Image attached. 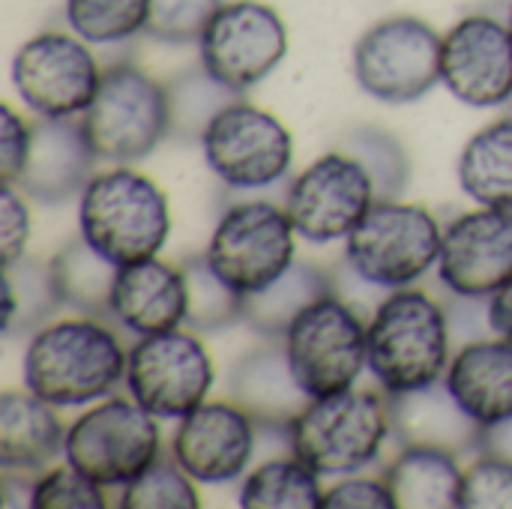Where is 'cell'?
Wrapping results in <instances>:
<instances>
[{"instance_id": "1", "label": "cell", "mask_w": 512, "mask_h": 509, "mask_svg": "<svg viewBox=\"0 0 512 509\" xmlns=\"http://www.w3.org/2000/svg\"><path fill=\"white\" fill-rule=\"evenodd\" d=\"M129 351L99 318H66L39 327L24 351V387L54 408H81L126 381Z\"/></svg>"}, {"instance_id": "2", "label": "cell", "mask_w": 512, "mask_h": 509, "mask_svg": "<svg viewBox=\"0 0 512 509\" xmlns=\"http://www.w3.org/2000/svg\"><path fill=\"white\" fill-rule=\"evenodd\" d=\"M78 231L117 267L156 258L171 234L168 195L126 165L93 174L78 201Z\"/></svg>"}, {"instance_id": "3", "label": "cell", "mask_w": 512, "mask_h": 509, "mask_svg": "<svg viewBox=\"0 0 512 509\" xmlns=\"http://www.w3.org/2000/svg\"><path fill=\"white\" fill-rule=\"evenodd\" d=\"M450 345V318L423 291L399 288L369 321V369L390 396L444 381Z\"/></svg>"}, {"instance_id": "4", "label": "cell", "mask_w": 512, "mask_h": 509, "mask_svg": "<svg viewBox=\"0 0 512 509\" xmlns=\"http://www.w3.org/2000/svg\"><path fill=\"white\" fill-rule=\"evenodd\" d=\"M393 432L390 402L345 390L312 399L288 426V447L318 474L348 477L372 465Z\"/></svg>"}, {"instance_id": "5", "label": "cell", "mask_w": 512, "mask_h": 509, "mask_svg": "<svg viewBox=\"0 0 512 509\" xmlns=\"http://www.w3.org/2000/svg\"><path fill=\"white\" fill-rule=\"evenodd\" d=\"M81 129L93 153L114 165H132L150 156L171 132V90L132 63L102 72V84Z\"/></svg>"}, {"instance_id": "6", "label": "cell", "mask_w": 512, "mask_h": 509, "mask_svg": "<svg viewBox=\"0 0 512 509\" xmlns=\"http://www.w3.org/2000/svg\"><path fill=\"white\" fill-rule=\"evenodd\" d=\"M441 240L444 231L426 207L378 198L345 237V258L363 282L399 291L438 264Z\"/></svg>"}, {"instance_id": "7", "label": "cell", "mask_w": 512, "mask_h": 509, "mask_svg": "<svg viewBox=\"0 0 512 509\" xmlns=\"http://www.w3.org/2000/svg\"><path fill=\"white\" fill-rule=\"evenodd\" d=\"M285 354L306 396L321 399L354 390L369 366V324L330 291L291 321Z\"/></svg>"}, {"instance_id": "8", "label": "cell", "mask_w": 512, "mask_h": 509, "mask_svg": "<svg viewBox=\"0 0 512 509\" xmlns=\"http://www.w3.org/2000/svg\"><path fill=\"white\" fill-rule=\"evenodd\" d=\"M159 417L135 399H105L66 429V462L96 483L126 486L159 459Z\"/></svg>"}, {"instance_id": "9", "label": "cell", "mask_w": 512, "mask_h": 509, "mask_svg": "<svg viewBox=\"0 0 512 509\" xmlns=\"http://www.w3.org/2000/svg\"><path fill=\"white\" fill-rule=\"evenodd\" d=\"M444 36L414 15L372 24L354 45V78L381 102H414L441 81Z\"/></svg>"}, {"instance_id": "10", "label": "cell", "mask_w": 512, "mask_h": 509, "mask_svg": "<svg viewBox=\"0 0 512 509\" xmlns=\"http://www.w3.org/2000/svg\"><path fill=\"white\" fill-rule=\"evenodd\" d=\"M294 222L285 207L270 201L231 204L207 243V264L237 294L267 288L294 264Z\"/></svg>"}, {"instance_id": "11", "label": "cell", "mask_w": 512, "mask_h": 509, "mask_svg": "<svg viewBox=\"0 0 512 509\" xmlns=\"http://www.w3.org/2000/svg\"><path fill=\"white\" fill-rule=\"evenodd\" d=\"M129 396L159 420H183L207 402L213 363L201 339L189 330L141 336L126 363Z\"/></svg>"}, {"instance_id": "12", "label": "cell", "mask_w": 512, "mask_h": 509, "mask_svg": "<svg viewBox=\"0 0 512 509\" xmlns=\"http://www.w3.org/2000/svg\"><path fill=\"white\" fill-rule=\"evenodd\" d=\"M210 171L231 189H264L279 183L294 159L288 126L249 102L225 105L201 135Z\"/></svg>"}, {"instance_id": "13", "label": "cell", "mask_w": 512, "mask_h": 509, "mask_svg": "<svg viewBox=\"0 0 512 509\" xmlns=\"http://www.w3.org/2000/svg\"><path fill=\"white\" fill-rule=\"evenodd\" d=\"M12 81L36 117L66 120L90 108L102 84V69L81 36L39 33L18 48Z\"/></svg>"}, {"instance_id": "14", "label": "cell", "mask_w": 512, "mask_h": 509, "mask_svg": "<svg viewBox=\"0 0 512 509\" xmlns=\"http://www.w3.org/2000/svg\"><path fill=\"white\" fill-rule=\"evenodd\" d=\"M285 54L288 27L273 6L258 0L222 3L198 42L201 66L237 93L264 81Z\"/></svg>"}, {"instance_id": "15", "label": "cell", "mask_w": 512, "mask_h": 509, "mask_svg": "<svg viewBox=\"0 0 512 509\" xmlns=\"http://www.w3.org/2000/svg\"><path fill=\"white\" fill-rule=\"evenodd\" d=\"M375 180L363 159L345 153L318 156L288 189L285 210L312 243L345 240L375 204Z\"/></svg>"}, {"instance_id": "16", "label": "cell", "mask_w": 512, "mask_h": 509, "mask_svg": "<svg viewBox=\"0 0 512 509\" xmlns=\"http://www.w3.org/2000/svg\"><path fill=\"white\" fill-rule=\"evenodd\" d=\"M441 81L465 105L498 108L512 99V30L492 15H465L441 48Z\"/></svg>"}, {"instance_id": "17", "label": "cell", "mask_w": 512, "mask_h": 509, "mask_svg": "<svg viewBox=\"0 0 512 509\" xmlns=\"http://www.w3.org/2000/svg\"><path fill=\"white\" fill-rule=\"evenodd\" d=\"M438 279L456 297H492L512 279V210L480 207L444 231Z\"/></svg>"}, {"instance_id": "18", "label": "cell", "mask_w": 512, "mask_h": 509, "mask_svg": "<svg viewBox=\"0 0 512 509\" xmlns=\"http://www.w3.org/2000/svg\"><path fill=\"white\" fill-rule=\"evenodd\" d=\"M258 444V423L237 402H204L174 432L171 456L198 483L237 480Z\"/></svg>"}, {"instance_id": "19", "label": "cell", "mask_w": 512, "mask_h": 509, "mask_svg": "<svg viewBox=\"0 0 512 509\" xmlns=\"http://www.w3.org/2000/svg\"><path fill=\"white\" fill-rule=\"evenodd\" d=\"M96 159L99 156L93 153L81 120L39 117V123H33V147L27 165L15 186L42 204H66L72 195L84 192Z\"/></svg>"}, {"instance_id": "20", "label": "cell", "mask_w": 512, "mask_h": 509, "mask_svg": "<svg viewBox=\"0 0 512 509\" xmlns=\"http://www.w3.org/2000/svg\"><path fill=\"white\" fill-rule=\"evenodd\" d=\"M111 312L135 336H153L183 327L189 315V288L183 267H174L162 258L120 267L114 279Z\"/></svg>"}, {"instance_id": "21", "label": "cell", "mask_w": 512, "mask_h": 509, "mask_svg": "<svg viewBox=\"0 0 512 509\" xmlns=\"http://www.w3.org/2000/svg\"><path fill=\"white\" fill-rule=\"evenodd\" d=\"M462 411L483 429L512 417V342L477 339L456 351L444 375Z\"/></svg>"}, {"instance_id": "22", "label": "cell", "mask_w": 512, "mask_h": 509, "mask_svg": "<svg viewBox=\"0 0 512 509\" xmlns=\"http://www.w3.org/2000/svg\"><path fill=\"white\" fill-rule=\"evenodd\" d=\"M231 399L264 429H285L312 402L297 384L285 348H255L231 372Z\"/></svg>"}, {"instance_id": "23", "label": "cell", "mask_w": 512, "mask_h": 509, "mask_svg": "<svg viewBox=\"0 0 512 509\" xmlns=\"http://www.w3.org/2000/svg\"><path fill=\"white\" fill-rule=\"evenodd\" d=\"M66 450V429L54 405L30 393L0 396V468L36 474Z\"/></svg>"}, {"instance_id": "24", "label": "cell", "mask_w": 512, "mask_h": 509, "mask_svg": "<svg viewBox=\"0 0 512 509\" xmlns=\"http://www.w3.org/2000/svg\"><path fill=\"white\" fill-rule=\"evenodd\" d=\"M390 417H393V432L405 444H429V447L465 453V450H477L483 441V426L462 411V405L441 381L417 393L393 396Z\"/></svg>"}, {"instance_id": "25", "label": "cell", "mask_w": 512, "mask_h": 509, "mask_svg": "<svg viewBox=\"0 0 512 509\" xmlns=\"http://www.w3.org/2000/svg\"><path fill=\"white\" fill-rule=\"evenodd\" d=\"M384 480L399 509H462L465 471L453 450L408 444Z\"/></svg>"}, {"instance_id": "26", "label": "cell", "mask_w": 512, "mask_h": 509, "mask_svg": "<svg viewBox=\"0 0 512 509\" xmlns=\"http://www.w3.org/2000/svg\"><path fill=\"white\" fill-rule=\"evenodd\" d=\"M459 183L480 207L512 210V114L489 123L465 144Z\"/></svg>"}, {"instance_id": "27", "label": "cell", "mask_w": 512, "mask_h": 509, "mask_svg": "<svg viewBox=\"0 0 512 509\" xmlns=\"http://www.w3.org/2000/svg\"><path fill=\"white\" fill-rule=\"evenodd\" d=\"M54 288L60 297V306H69L90 318H105L111 312V294L117 279V264L99 255L84 237L66 243L51 261Z\"/></svg>"}, {"instance_id": "28", "label": "cell", "mask_w": 512, "mask_h": 509, "mask_svg": "<svg viewBox=\"0 0 512 509\" xmlns=\"http://www.w3.org/2000/svg\"><path fill=\"white\" fill-rule=\"evenodd\" d=\"M330 294V279L306 261H294L267 288L243 297V324L264 336H285L291 321L318 297Z\"/></svg>"}, {"instance_id": "29", "label": "cell", "mask_w": 512, "mask_h": 509, "mask_svg": "<svg viewBox=\"0 0 512 509\" xmlns=\"http://www.w3.org/2000/svg\"><path fill=\"white\" fill-rule=\"evenodd\" d=\"M321 474L309 468L303 459L282 456L258 465L240 489L243 509H321L324 489Z\"/></svg>"}, {"instance_id": "30", "label": "cell", "mask_w": 512, "mask_h": 509, "mask_svg": "<svg viewBox=\"0 0 512 509\" xmlns=\"http://www.w3.org/2000/svg\"><path fill=\"white\" fill-rule=\"evenodd\" d=\"M60 306L51 264L36 258H18L3 267V333H36L48 324V315Z\"/></svg>"}, {"instance_id": "31", "label": "cell", "mask_w": 512, "mask_h": 509, "mask_svg": "<svg viewBox=\"0 0 512 509\" xmlns=\"http://www.w3.org/2000/svg\"><path fill=\"white\" fill-rule=\"evenodd\" d=\"M150 0H66V21L90 45L123 42L147 27Z\"/></svg>"}, {"instance_id": "32", "label": "cell", "mask_w": 512, "mask_h": 509, "mask_svg": "<svg viewBox=\"0 0 512 509\" xmlns=\"http://www.w3.org/2000/svg\"><path fill=\"white\" fill-rule=\"evenodd\" d=\"M186 288H189V315L192 330H222L243 318V294H237L216 270L207 264V255L183 261Z\"/></svg>"}, {"instance_id": "33", "label": "cell", "mask_w": 512, "mask_h": 509, "mask_svg": "<svg viewBox=\"0 0 512 509\" xmlns=\"http://www.w3.org/2000/svg\"><path fill=\"white\" fill-rule=\"evenodd\" d=\"M120 509H198L201 498L177 459H156L144 474L123 486Z\"/></svg>"}, {"instance_id": "34", "label": "cell", "mask_w": 512, "mask_h": 509, "mask_svg": "<svg viewBox=\"0 0 512 509\" xmlns=\"http://www.w3.org/2000/svg\"><path fill=\"white\" fill-rule=\"evenodd\" d=\"M225 0H150V18L144 33L168 45L201 42L210 18Z\"/></svg>"}, {"instance_id": "35", "label": "cell", "mask_w": 512, "mask_h": 509, "mask_svg": "<svg viewBox=\"0 0 512 509\" xmlns=\"http://www.w3.org/2000/svg\"><path fill=\"white\" fill-rule=\"evenodd\" d=\"M33 509H105V486L78 471L75 465H60L36 477Z\"/></svg>"}, {"instance_id": "36", "label": "cell", "mask_w": 512, "mask_h": 509, "mask_svg": "<svg viewBox=\"0 0 512 509\" xmlns=\"http://www.w3.org/2000/svg\"><path fill=\"white\" fill-rule=\"evenodd\" d=\"M462 509H512V462L486 453L465 471Z\"/></svg>"}, {"instance_id": "37", "label": "cell", "mask_w": 512, "mask_h": 509, "mask_svg": "<svg viewBox=\"0 0 512 509\" xmlns=\"http://www.w3.org/2000/svg\"><path fill=\"white\" fill-rule=\"evenodd\" d=\"M30 240V210L24 204V192L15 183H3L0 195V258L3 267L24 258Z\"/></svg>"}, {"instance_id": "38", "label": "cell", "mask_w": 512, "mask_h": 509, "mask_svg": "<svg viewBox=\"0 0 512 509\" xmlns=\"http://www.w3.org/2000/svg\"><path fill=\"white\" fill-rule=\"evenodd\" d=\"M33 147V123H27L12 105L0 108V183H15L27 165Z\"/></svg>"}, {"instance_id": "39", "label": "cell", "mask_w": 512, "mask_h": 509, "mask_svg": "<svg viewBox=\"0 0 512 509\" xmlns=\"http://www.w3.org/2000/svg\"><path fill=\"white\" fill-rule=\"evenodd\" d=\"M321 509H399L387 480H369L348 474L324 492Z\"/></svg>"}, {"instance_id": "40", "label": "cell", "mask_w": 512, "mask_h": 509, "mask_svg": "<svg viewBox=\"0 0 512 509\" xmlns=\"http://www.w3.org/2000/svg\"><path fill=\"white\" fill-rule=\"evenodd\" d=\"M489 321L501 339L512 342V279L489 297Z\"/></svg>"}, {"instance_id": "41", "label": "cell", "mask_w": 512, "mask_h": 509, "mask_svg": "<svg viewBox=\"0 0 512 509\" xmlns=\"http://www.w3.org/2000/svg\"><path fill=\"white\" fill-rule=\"evenodd\" d=\"M480 447L492 456H501V459H510L512 462V417L498 423V426H489L483 429V441Z\"/></svg>"}, {"instance_id": "42", "label": "cell", "mask_w": 512, "mask_h": 509, "mask_svg": "<svg viewBox=\"0 0 512 509\" xmlns=\"http://www.w3.org/2000/svg\"><path fill=\"white\" fill-rule=\"evenodd\" d=\"M510 30H512V6H510Z\"/></svg>"}, {"instance_id": "43", "label": "cell", "mask_w": 512, "mask_h": 509, "mask_svg": "<svg viewBox=\"0 0 512 509\" xmlns=\"http://www.w3.org/2000/svg\"><path fill=\"white\" fill-rule=\"evenodd\" d=\"M510 105H512V99H510Z\"/></svg>"}]
</instances>
